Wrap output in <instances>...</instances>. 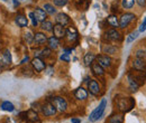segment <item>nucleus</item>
Listing matches in <instances>:
<instances>
[{"label": "nucleus", "instance_id": "9d476101", "mask_svg": "<svg viewBox=\"0 0 146 123\" xmlns=\"http://www.w3.org/2000/svg\"><path fill=\"white\" fill-rule=\"evenodd\" d=\"M88 89L92 95L97 96L100 93V85L96 80H90V82L88 83Z\"/></svg>", "mask_w": 146, "mask_h": 123}, {"label": "nucleus", "instance_id": "a19ab883", "mask_svg": "<svg viewBox=\"0 0 146 123\" xmlns=\"http://www.w3.org/2000/svg\"><path fill=\"white\" fill-rule=\"evenodd\" d=\"M137 2H138V5L142 6V7H144V6L146 5L145 0H137Z\"/></svg>", "mask_w": 146, "mask_h": 123}, {"label": "nucleus", "instance_id": "f03ea898", "mask_svg": "<svg viewBox=\"0 0 146 123\" xmlns=\"http://www.w3.org/2000/svg\"><path fill=\"white\" fill-rule=\"evenodd\" d=\"M127 76H129L131 80H134L139 86L146 83V73L145 70H130Z\"/></svg>", "mask_w": 146, "mask_h": 123}, {"label": "nucleus", "instance_id": "37998d69", "mask_svg": "<svg viewBox=\"0 0 146 123\" xmlns=\"http://www.w3.org/2000/svg\"><path fill=\"white\" fill-rule=\"evenodd\" d=\"M26 62H28V56H27V57H25V58L21 61V63H20V64H25Z\"/></svg>", "mask_w": 146, "mask_h": 123}, {"label": "nucleus", "instance_id": "7c9ffc66", "mask_svg": "<svg viewBox=\"0 0 146 123\" xmlns=\"http://www.w3.org/2000/svg\"><path fill=\"white\" fill-rule=\"evenodd\" d=\"M127 80H128V84H129V89L131 91V92H136L138 87H139V85L134 81V80H131L129 76H127Z\"/></svg>", "mask_w": 146, "mask_h": 123}, {"label": "nucleus", "instance_id": "c85d7f7f", "mask_svg": "<svg viewBox=\"0 0 146 123\" xmlns=\"http://www.w3.org/2000/svg\"><path fill=\"white\" fill-rule=\"evenodd\" d=\"M76 7L79 10H87L89 7V0H79L76 2Z\"/></svg>", "mask_w": 146, "mask_h": 123}, {"label": "nucleus", "instance_id": "79ce46f5", "mask_svg": "<svg viewBox=\"0 0 146 123\" xmlns=\"http://www.w3.org/2000/svg\"><path fill=\"white\" fill-rule=\"evenodd\" d=\"M71 121H72V123H81V120H80V119H72Z\"/></svg>", "mask_w": 146, "mask_h": 123}, {"label": "nucleus", "instance_id": "49530a36", "mask_svg": "<svg viewBox=\"0 0 146 123\" xmlns=\"http://www.w3.org/2000/svg\"><path fill=\"white\" fill-rule=\"evenodd\" d=\"M3 1H7V0H3Z\"/></svg>", "mask_w": 146, "mask_h": 123}, {"label": "nucleus", "instance_id": "f704fd0d", "mask_svg": "<svg viewBox=\"0 0 146 123\" xmlns=\"http://www.w3.org/2000/svg\"><path fill=\"white\" fill-rule=\"evenodd\" d=\"M51 55H52V49H51L50 47L44 48V49L40 52V56H42V57H45V58H46V57H50Z\"/></svg>", "mask_w": 146, "mask_h": 123}, {"label": "nucleus", "instance_id": "9b49d317", "mask_svg": "<svg viewBox=\"0 0 146 123\" xmlns=\"http://www.w3.org/2000/svg\"><path fill=\"white\" fill-rule=\"evenodd\" d=\"M96 58H97V61H98V64H99L100 66H102L104 68L111 66V58H110L108 55H99V56H97Z\"/></svg>", "mask_w": 146, "mask_h": 123}, {"label": "nucleus", "instance_id": "7ed1b4c3", "mask_svg": "<svg viewBox=\"0 0 146 123\" xmlns=\"http://www.w3.org/2000/svg\"><path fill=\"white\" fill-rule=\"evenodd\" d=\"M117 105H118L120 111H123V112H129L135 106V101L133 100V97L119 99L118 102H117Z\"/></svg>", "mask_w": 146, "mask_h": 123}, {"label": "nucleus", "instance_id": "dca6fc26", "mask_svg": "<svg viewBox=\"0 0 146 123\" xmlns=\"http://www.w3.org/2000/svg\"><path fill=\"white\" fill-rule=\"evenodd\" d=\"M74 96H75L78 100H80V101H84V100L88 99V92H87L86 88L79 87L75 89V92H74Z\"/></svg>", "mask_w": 146, "mask_h": 123}, {"label": "nucleus", "instance_id": "a878e982", "mask_svg": "<svg viewBox=\"0 0 146 123\" xmlns=\"http://www.w3.org/2000/svg\"><path fill=\"white\" fill-rule=\"evenodd\" d=\"M1 109H2L3 111H6V112H13V111L15 110V106H14V104H13L11 102L5 101V102L1 103Z\"/></svg>", "mask_w": 146, "mask_h": 123}, {"label": "nucleus", "instance_id": "423d86ee", "mask_svg": "<svg viewBox=\"0 0 146 123\" xmlns=\"http://www.w3.org/2000/svg\"><path fill=\"white\" fill-rule=\"evenodd\" d=\"M40 110H42V113L45 115V116H53L56 114V109L54 107V105L50 102V101H47V102H45L43 105L40 106Z\"/></svg>", "mask_w": 146, "mask_h": 123}, {"label": "nucleus", "instance_id": "20e7f679", "mask_svg": "<svg viewBox=\"0 0 146 123\" xmlns=\"http://www.w3.org/2000/svg\"><path fill=\"white\" fill-rule=\"evenodd\" d=\"M50 102L54 105V107L56 109V111L65 112V111H66V109H68V102L65 101V99H63V97H61V96L53 97Z\"/></svg>", "mask_w": 146, "mask_h": 123}, {"label": "nucleus", "instance_id": "f257e3e1", "mask_svg": "<svg viewBox=\"0 0 146 123\" xmlns=\"http://www.w3.org/2000/svg\"><path fill=\"white\" fill-rule=\"evenodd\" d=\"M106 107H107V100L106 99H102V101L100 102V104L91 112V114L89 116V121L90 122H97L104 115Z\"/></svg>", "mask_w": 146, "mask_h": 123}, {"label": "nucleus", "instance_id": "e433bc0d", "mask_svg": "<svg viewBox=\"0 0 146 123\" xmlns=\"http://www.w3.org/2000/svg\"><path fill=\"white\" fill-rule=\"evenodd\" d=\"M29 19L32 20L33 26H34V27H36L37 24H38V21H37V19H36V17H35V15H34V12H29Z\"/></svg>", "mask_w": 146, "mask_h": 123}, {"label": "nucleus", "instance_id": "c9c22d12", "mask_svg": "<svg viewBox=\"0 0 146 123\" xmlns=\"http://www.w3.org/2000/svg\"><path fill=\"white\" fill-rule=\"evenodd\" d=\"M69 0H54V5L57 6V7H63L68 3Z\"/></svg>", "mask_w": 146, "mask_h": 123}, {"label": "nucleus", "instance_id": "6e6552de", "mask_svg": "<svg viewBox=\"0 0 146 123\" xmlns=\"http://www.w3.org/2000/svg\"><path fill=\"white\" fill-rule=\"evenodd\" d=\"M65 36H66V38L69 39V41H72V43L76 41V40L79 39V33H78L76 28H75V27H72V26L66 29Z\"/></svg>", "mask_w": 146, "mask_h": 123}, {"label": "nucleus", "instance_id": "2f4dec72", "mask_svg": "<svg viewBox=\"0 0 146 123\" xmlns=\"http://www.w3.org/2000/svg\"><path fill=\"white\" fill-rule=\"evenodd\" d=\"M134 3H135V0H121V5L125 9H130L134 7Z\"/></svg>", "mask_w": 146, "mask_h": 123}, {"label": "nucleus", "instance_id": "72a5a7b5", "mask_svg": "<svg viewBox=\"0 0 146 123\" xmlns=\"http://www.w3.org/2000/svg\"><path fill=\"white\" fill-rule=\"evenodd\" d=\"M24 37H25V40H26L28 44H32V43L34 41V36H33V34H32L29 30H28L27 33H25Z\"/></svg>", "mask_w": 146, "mask_h": 123}, {"label": "nucleus", "instance_id": "b1692460", "mask_svg": "<svg viewBox=\"0 0 146 123\" xmlns=\"http://www.w3.org/2000/svg\"><path fill=\"white\" fill-rule=\"evenodd\" d=\"M11 54L10 52L8 51V49H5V52L2 54V59H1V62L5 64V65H10L11 64Z\"/></svg>", "mask_w": 146, "mask_h": 123}, {"label": "nucleus", "instance_id": "5701e85b", "mask_svg": "<svg viewBox=\"0 0 146 123\" xmlns=\"http://www.w3.org/2000/svg\"><path fill=\"white\" fill-rule=\"evenodd\" d=\"M27 120L31 122H38L39 118H38L37 112H35L34 110H28L27 111Z\"/></svg>", "mask_w": 146, "mask_h": 123}, {"label": "nucleus", "instance_id": "412c9836", "mask_svg": "<svg viewBox=\"0 0 146 123\" xmlns=\"http://www.w3.org/2000/svg\"><path fill=\"white\" fill-rule=\"evenodd\" d=\"M96 59V55L93 53H87L84 55V58H83V62H84V65L86 66H91L92 63L94 62Z\"/></svg>", "mask_w": 146, "mask_h": 123}, {"label": "nucleus", "instance_id": "58836bf2", "mask_svg": "<svg viewBox=\"0 0 146 123\" xmlns=\"http://www.w3.org/2000/svg\"><path fill=\"white\" fill-rule=\"evenodd\" d=\"M144 56H145V52L144 51H141L139 49V51L136 52V57L137 58H144Z\"/></svg>", "mask_w": 146, "mask_h": 123}, {"label": "nucleus", "instance_id": "a18cd8bd", "mask_svg": "<svg viewBox=\"0 0 146 123\" xmlns=\"http://www.w3.org/2000/svg\"><path fill=\"white\" fill-rule=\"evenodd\" d=\"M145 56H146V51H145Z\"/></svg>", "mask_w": 146, "mask_h": 123}, {"label": "nucleus", "instance_id": "473e14b6", "mask_svg": "<svg viewBox=\"0 0 146 123\" xmlns=\"http://www.w3.org/2000/svg\"><path fill=\"white\" fill-rule=\"evenodd\" d=\"M137 36H138V32H133V33H130V34L128 35L127 39H126V43H127V44L133 43V41L137 38Z\"/></svg>", "mask_w": 146, "mask_h": 123}, {"label": "nucleus", "instance_id": "aec40b11", "mask_svg": "<svg viewBox=\"0 0 146 123\" xmlns=\"http://www.w3.org/2000/svg\"><path fill=\"white\" fill-rule=\"evenodd\" d=\"M16 24L18 25L19 27L25 28V27L28 26V18H26L24 15H18L16 17Z\"/></svg>", "mask_w": 146, "mask_h": 123}, {"label": "nucleus", "instance_id": "39448f33", "mask_svg": "<svg viewBox=\"0 0 146 123\" xmlns=\"http://www.w3.org/2000/svg\"><path fill=\"white\" fill-rule=\"evenodd\" d=\"M134 19H136V16H135L134 14H131V12L123 14V15L120 16V18H119V28L124 29V28L128 27V25H129Z\"/></svg>", "mask_w": 146, "mask_h": 123}, {"label": "nucleus", "instance_id": "4c0bfd02", "mask_svg": "<svg viewBox=\"0 0 146 123\" xmlns=\"http://www.w3.org/2000/svg\"><path fill=\"white\" fill-rule=\"evenodd\" d=\"M60 58H61V61H63V62H66V63H69V62H70V57H69V54H66V53L62 54Z\"/></svg>", "mask_w": 146, "mask_h": 123}, {"label": "nucleus", "instance_id": "f3484780", "mask_svg": "<svg viewBox=\"0 0 146 123\" xmlns=\"http://www.w3.org/2000/svg\"><path fill=\"white\" fill-rule=\"evenodd\" d=\"M47 41V36L45 35L44 33H40V32H38L36 33L35 35H34V41L33 43H35L36 45H43V44H45Z\"/></svg>", "mask_w": 146, "mask_h": 123}, {"label": "nucleus", "instance_id": "ddd939ff", "mask_svg": "<svg viewBox=\"0 0 146 123\" xmlns=\"http://www.w3.org/2000/svg\"><path fill=\"white\" fill-rule=\"evenodd\" d=\"M105 35H106V37H107L109 40H115V41L121 40V35H120V33L117 32V29H115V28L107 30Z\"/></svg>", "mask_w": 146, "mask_h": 123}, {"label": "nucleus", "instance_id": "c03bdc74", "mask_svg": "<svg viewBox=\"0 0 146 123\" xmlns=\"http://www.w3.org/2000/svg\"><path fill=\"white\" fill-rule=\"evenodd\" d=\"M14 6H15V7L19 6V1H18V0H14Z\"/></svg>", "mask_w": 146, "mask_h": 123}, {"label": "nucleus", "instance_id": "ea45409f", "mask_svg": "<svg viewBox=\"0 0 146 123\" xmlns=\"http://www.w3.org/2000/svg\"><path fill=\"white\" fill-rule=\"evenodd\" d=\"M144 30H146V18H145V20L143 21V24H142L141 28H139V32H144Z\"/></svg>", "mask_w": 146, "mask_h": 123}, {"label": "nucleus", "instance_id": "a211bd4d", "mask_svg": "<svg viewBox=\"0 0 146 123\" xmlns=\"http://www.w3.org/2000/svg\"><path fill=\"white\" fill-rule=\"evenodd\" d=\"M91 70H92V72H93V74L97 75V76H104V74H105L104 67L100 66L98 63H92Z\"/></svg>", "mask_w": 146, "mask_h": 123}, {"label": "nucleus", "instance_id": "1a4fd4ad", "mask_svg": "<svg viewBox=\"0 0 146 123\" xmlns=\"http://www.w3.org/2000/svg\"><path fill=\"white\" fill-rule=\"evenodd\" d=\"M53 34H54L55 37L58 38V39L64 38V37H65V34H66V29H65L64 26L56 24V25H54V27H53Z\"/></svg>", "mask_w": 146, "mask_h": 123}, {"label": "nucleus", "instance_id": "c756f323", "mask_svg": "<svg viewBox=\"0 0 146 123\" xmlns=\"http://www.w3.org/2000/svg\"><path fill=\"white\" fill-rule=\"evenodd\" d=\"M43 8L46 11V14H48V15H54V14H56V9L54 8V6L51 5V3H44Z\"/></svg>", "mask_w": 146, "mask_h": 123}, {"label": "nucleus", "instance_id": "0eeeda50", "mask_svg": "<svg viewBox=\"0 0 146 123\" xmlns=\"http://www.w3.org/2000/svg\"><path fill=\"white\" fill-rule=\"evenodd\" d=\"M31 64H32V67L34 68V70L37 72V73H40V72H43L46 68V64H45V62L40 57H35L32 61Z\"/></svg>", "mask_w": 146, "mask_h": 123}, {"label": "nucleus", "instance_id": "f8f14e48", "mask_svg": "<svg viewBox=\"0 0 146 123\" xmlns=\"http://www.w3.org/2000/svg\"><path fill=\"white\" fill-rule=\"evenodd\" d=\"M55 21H56V24L62 25V26L65 27V26H68L70 24V17L66 14H64V12H60V14L56 15Z\"/></svg>", "mask_w": 146, "mask_h": 123}, {"label": "nucleus", "instance_id": "6ab92c4d", "mask_svg": "<svg viewBox=\"0 0 146 123\" xmlns=\"http://www.w3.org/2000/svg\"><path fill=\"white\" fill-rule=\"evenodd\" d=\"M47 44H48V47L51 49H57L60 46V39L56 38L55 36H52V37L47 38Z\"/></svg>", "mask_w": 146, "mask_h": 123}, {"label": "nucleus", "instance_id": "cd10ccee", "mask_svg": "<svg viewBox=\"0 0 146 123\" xmlns=\"http://www.w3.org/2000/svg\"><path fill=\"white\" fill-rule=\"evenodd\" d=\"M53 27H54L53 24L51 21H47V20L43 21L42 25H40V28L43 30H45V32H53Z\"/></svg>", "mask_w": 146, "mask_h": 123}, {"label": "nucleus", "instance_id": "393cba45", "mask_svg": "<svg viewBox=\"0 0 146 123\" xmlns=\"http://www.w3.org/2000/svg\"><path fill=\"white\" fill-rule=\"evenodd\" d=\"M102 52H104V54L113 55V54L117 53V47H115L112 45H104L102 46Z\"/></svg>", "mask_w": 146, "mask_h": 123}, {"label": "nucleus", "instance_id": "4be33fe9", "mask_svg": "<svg viewBox=\"0 0 146 123\" xmlns=\"http://www.w3.org/2000/svg\"><path fill=\"white\" fill-rule=\"evenodd\" d=\"M107 22H108V25H110V26L113 27V28L119 27V19L117 18V16H115V15H110V16H108V18H107Z\"/></svg>", "mask_w": 146, "mask_h": 123}, {"label": "nucleus", "instance_id": "4468645a", "mask_svg": "<svg viewBox=\"0 0 146 123\" xmlns=\"http://www.w3.org/2000/svg\"><path fill=\"white\" fill-rule=\"evenodd\" d=\"M133 67L136 70H146V62L144 58H135L133 61Z\"/></svg>", "mask_w": 146, "mask_h": 123}, {"label": "nucleus", "instance_id": "bb28decb", "mask_svg": "<svg viewBox=\"0 0 146 123\" xmlns=\"http://www.w3.org/2000/svg\"><path fill=\"white\" fill-rule=\"evenodd\" d=\"M124 122V115L123 114H115L110 116L109 123H123Z\"/></svg>", "mask_w": 146, "mask_h": 123}, {"label": "nucleus", "instance_id": "2eb2a0df", "mask_svg": "<svg viewBox=\"0 0 146 123\" xmlns=\"http://www.w3.org/2000/svg\"><path fill=\"white\" fill-rule=\"evenodd\" d=\"M33 12H34V15H35V17H36L37 21L43 22V21H45V20H46V18H47V14H46V11H45L44 9L39 8V7L35 8V10H34Z\"/></svg>", "mask_w": 146, "mask_h": 123}]
</instances>
